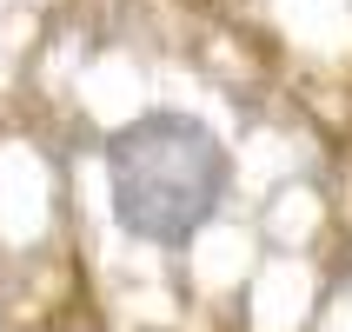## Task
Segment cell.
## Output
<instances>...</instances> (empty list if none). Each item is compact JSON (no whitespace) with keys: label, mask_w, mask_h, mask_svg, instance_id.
Segmentation results:
<instances>
[{"label":"cell","mask_w":352,"mask_h":332,"mask_svg":"<svg viewBox=\"0 0 352 332\" xmlns=\"http://www.w3.org/2000/svg\"><path fill=\"white\" fill-rule=\"evenodd\" d=\"M233 159L206 120L153 107L107 140V199L126 239L146 246H193L226 199Z\"/></svg>","instance_id":"obj_1"}]
</instances>
